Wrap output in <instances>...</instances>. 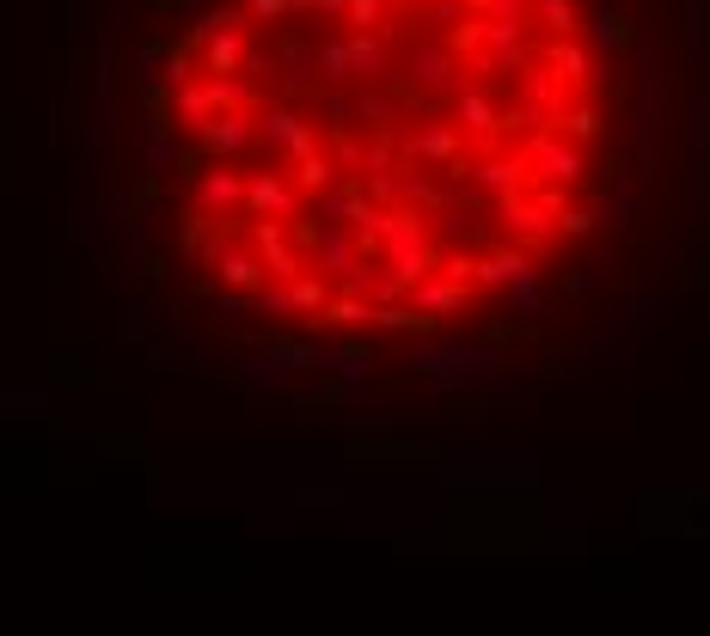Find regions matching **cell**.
Masks as SVG:
<instances>
[{
	"instance_id": "836d02e7",
	"label": "cell",
	"mask_w": 710,
	"mask_h": 636,
	"mask_svg": "<svg viewBox=\"0 0 710 636\" xmlns=\"http://www.w3.org/2000/svg\"><path fill=\"white\" fill-rule=\"evenodd\" d=\"M185 80H190V56H185V49H171V56H166V86L178 93Z\"/></svg>"
},
{
	"instance_id": "ba28073f",
	"label": "cell",
	"mask_w": 710,
	"mask_h": 636,
	"mask_svg": "<svg viewBox=\"0 0 710 636\" xmlns=\"http://www.w3.org/2000/svg\"><path fill=\"white\" fill-rule=\"evenodd\" d=\"M453 117H460L465 135H478V141H490L496 129H502V117H496V98L478 93V86H465V93L453 98Z\"/></svg>"
},
{
	"instance_id": "d6a6232c",
	"label": "cell",
	"mask_w": 710,
	"mask_h": 636,
	"mask_svg": "<svg viewBox=\"0 0 710 636\" xmlns=\"http://www.w3.org/2000/svg\"><path fill=\"white\" fill-rule=\"evenodd\" d=\"M588 227H594V215H588V208H564V215H557V233H588Z\"/></svg>"
},
{
	"instance_id": "8fae6325",
	"label": "cell",
	"mask_w": 710,
	"mask_h": 636,
	"mask_svg": "<svg viewBox=\"0 0 710 636\" xmlns=\"http://www.w3.org/2000/svg\"><path fill=\"white\" fill-rule=\"evenodd\" d=\"M171 110H178V123L190 129V135H197L202 123H209V117H215V93H209V80H185V86H178V93H171Z\"/></svg>"
},
{
	"instance_id": "5bb4252c",
	"label": "cell",
	"mask_w": 710,
	"mask_h": 636,
	"mask_svg": "<svg viewBox=\"0 0 710 636\" xmlns=\"http://www.w3.org/2000/svg\"><path fill=\"white\" fill-rule=\"evenodd\" d=\"M526 245H514V251H490V257H478V288H514V281L526 276Z\"/></svg>"
},
{
	"instance_id": "cb8c5ba5",
	"label": "cell",
	"mask_w": 710,
	"mask_h": 636,
	"mask_svg": "<svg viewBox=\"0 0 710 636\" xmlns=\"http://www.w3.org/2000/svg\"><path fill=\"white\" fill-rule=\"evenodd\" d=\"M350 62H355V74H380V62H387V37H380V32H355L350 37Z\"/></svg>"
},
{
	"instance_id": "5b68a950",
	"label": "cell",
	"mask_w": 710,
	"mask_h": 636,
	"mask_svg": "<svg viewBox=\"0 0 710 636\" xmlns=\"http://www.w3.org/2000/svg\"><path fill=\"white\" fill-rule=\"evenodd\" d=\"M239 202H246V178H233L227 166H215V171H202V178H197V208H202L209 220L233 215Z\"/></svg>"
},
{
	"instance_id": "7a4b0ae2",
	"label": "cell",
	"mask_w": 710,
	"mask_h": 636,
	"mask_svg": "<svg viewBox=\"0 0 710 636\" xmlns=\"http://www.w3.org/2000/svg\"><path fill=\"white\" fill-rule=\"evenodd\" d=\"M545 62L570 80V86H582V93H601V86H606V62L582 44V37H557V44L545 49Z\"/></svg>"
},
{
	"instance_id": "7402d4cb",
	"label": "cell",
	"mask_w": 710,
	"mask_h": 636,
	"mask_svg": "<svg viewBox=\"0 0 710 636\" xmlns=\"http://www.w3.org/2000/svg\"><path fill=\"white\" fill-rule=\"evenodd\" d=\"M368 202V190H355V184H331L324 190V220L331 227H355V208Z\"/></svg>"
},
{
	"instance_id": "6da1fadb",
	"label": "cell",
	"mask_w": 710,
	"mask_h": 636,
	"mask_svg": "<svg viewBox=\"0 0 710 636\" xmlns=\"http://www.w3.org/2000/svg\"><path fill=\"white\" fill-rule=\"evenodd\" d=\"M521 159H526L533 171H540L545 184H564V190H576V184L588 178V154H582V141H557V135H545V129H526Z\"/></svg>"
},
{
	"instance_id": "3957f363",
	"label": "cell",
	"mask_w": 710,
	"mask_h": 636,
	"mask_svg": "<svg viewBox=\"0 0 710 636\" xmlns=\"http://www.w3.org/2000/svg\"><path fill=\"white\" fill-rule=\"evenodd\" d=\"M251 135H258V123H251V110H215V117H209V123L197 129L202 154H215V159L239 154V147H246Z\"/></svg>"
},
{
	"instance_id": "ffe728a7",
	"label": "cell",
	"mask_w": 710,
	"mask_h": 636,
	"mask_svg": "<svg viewBox=\"0 0 710 636\" xmlns=\"http://www.w3.org/2000/svg\"><path fill=\"white\" fill-rule=\"evenodd\" d=\"M552 123L564 129L570 141H582V147H588V141L601 135V105H588V98H582V105H564V110L552 117Z\"/></svg>"
},
{
	"instance_id": "f546056e",
	"label": "cell",
	"mask_w": 710,
	"mask_h": 636,
	"mask_svg": "<svg viewBox=\"0 0 710 636\" xmlns=\"http://www.w3.org/2000/svg\"><path fill=\"white\" fill-rule=\"evenodd\" d=\"M355 117H368L374 129L399 123V110H392V98H380V93H368V98H362V105H355Z\"/></svg>"
},
{
	"instance_id": "f1b7e54d",
	"label": "cell",
	"mask_w": 710,
	"mask_h": 636,
	"mask_svg": "<svg viewBox=\"0 0 710 636\" xmlns=\"http://www.w3.org/2000/svg\"><path fill=\"white\" fill-rule=\"evenodd\" d=\"M509 295H514V307H521L526 319H540V300H545V295H540V269H526V276L514 281Z\"/></svg>"
},
{
	"instance_id": "83f0119b",
	"label": "cell",
	"mask_w": 710,
	"mask_h": 636,
	"mask_svg": "<svg viewBox=\"0 0 710 636\" xmlns=\"http://www.w3.org/2000/svg\"><path fill=\"white\" fill-rule=\"evenodd\" d=\"M441 276L448 281H465V288H472V281H478V257H472V251H448V257H441Z\"/></svg>"
},
{
	"instance_id": "44dd1931",
	"label": "cell",
	"mask_w": 710,
	"mask_h": 636,
	"mask_svg": "<svg viewBox=\"0 0 710 636\" xmlns=\"http://www.w3.org/2000/svg\"><path fill=\"white\" fill-rule=\"evenodd\" d=\"M533 19H540L552 37H582V19H576V0H533Z\"/></svg>"
},
{
	"instance_id": "4dcf8cb0",
	"label": "cell",
	"mask_w": 710,
	"mask_h": 636,
	"mask_svg": "<svg viewBox=\"0 0 710 636\" xmlns=\"http://www.w3.org/2000/svg\"><path fill=\"white\" fill-rule=\"evenodd\" d=\"M380 13H387V0H350V13H343V19H350L355 32H374Z\"/></svg>"
},
{
	"instance_id": "d590c367",
	"label": "cell",
	"mask_w": 710,
	"mask_h": 636,
	"mask_svg": "<svg viewBox=\"0 0 710 636\" xmlns=\"http://www.w3.org/2000/svg\"><path fill=\"white\" fill-rule=\"evenodd\" d=\"M368 171H392V141H387V135L368 147Z\"/></svg>"
},
{
	"instance_id": "f35d334b",
	"label": "cell",
	"mask_w": 710,
	"mask_h": 636,
	"mask_svg": "<svg viewBox=\"0 0 710 636\" xmlns=\"http://www.w3.org/2000/svg\"><path fill=\"white\" fill-rule=\"evenodd\" d=\"M350 110H355V105H343V98H324V123H331V129L350 123Z\"/></svg>"
},
{
	"instance_id": "ac0fdd59",
	"label": "cell",
	"mask_w": 710,
	"mask_h": 636,
	"mask_svg": "<svg viewBox=\"0 0 710 636\" xmlns=\"http://www.w3.org/2000/svg\"><path fill=\"white\" fill-rule=\"evenodd\" d=\"M399 196L417 202V208H441V202H448V184H429V178H423V166L411 159V166H399Z\"/></svg>"
},
{
	"instance_id": "603a6c76",
	"label": "cell",
	"mask_w": 710,
	"mask_h": 636,
	"mask_svg": "<svg viewBox=\"0 0 710 636\" xmlns=\"http://www.w3.org/2000/svg\"><path fill=\"white\" fill-rule=\"evenodd\" d=\"M312 68H319L324 80H350V74H355L350 44H343V37H324V44H312Z\"/></svg>"
},
{
	"instance_id": "4fadbf2b",
	"label": "cell",
	"mask_w": 710,
	"mask_h": 636,
	"mask_svg": "<svg viewBox=\"0 0 710 636\" xmlns=\"http://www.w3.org/2000/svg\"><path fill=\"white\" fill-rule=\"evenodd\" d=\"M294 202L300 196L282 184L276 171H258V178L246 184V208H258V215H294Z\"/></svg>"
},
{
	"instance_id": "9a60e30c",
	"label": "cell",
	"mask_w": 710,
	"mask_h": 636,
	"mask_svg": "<svg viewBox=\"0 0 710 636\" xmlns=\"http://www.w3.org/2000/svg\"><path fill=\"white\" fill-rule=\"evenodd\" d=\"M472 178H478V190H490V196H509V190H526L533 171H526V159H478Z\"/></svg>"
},
{
	"instance_id": "e575fe53",
	"label": "cell",
	"mask_w": 710,
	"mask_h": 636,
	"mask_svg": "<svg viewBox=\"0 0 710 636\" xmlns=\"http://www.w3.org/2000/svg\"><path fill=\"white\" fill-rule=\"evenodd\" d=\"M338 166H350V171H355V166H368V147H362V141L350 135V141L338 147Z\"/></svg>"
},
{
	"instance_id": "ab89813d",
	"label": "cell",
	"mask_w": 710,
	"mask_h": 636,
	"mask_svg": "<svg viewBox=\"0 0 710 636\" xmlns=\"http://www.w3.org/2000/svg\"><path fill=\"white\" fill-rule=\"evenodd\" d=\"M294 7H307V0H294Z\"/></svg>"
},
{
	"instance_id": "74e56055",
	"label": "cell",
	"mask_w": 710,
	"mask_h": 636,
	"mask_svg": "<svg viewBox=\"0 0 710 636\" xmlns=\"http://www.w3.org/2000/svg\"><path fill=\"white\" fill-rule=\"evenodd\" d=\"M227 25H233V13H202L197 37H215V32H227Z\"/></svg>"
},
{
	"instance_id": "7c38bea8",
	"label": "cell",
	"mask_w": 710,
	"mask_h": 636,
	"mask_svg": "<svg viewBox=\"0 0 710 636\" xmlns=\"http://www.w3.org/2000/svg\"><path fill=\"white\" fill-rule=\"evenodd\" d=\"M263 135L276 141V147H288L294 159H300V154H312V147H319V135H312V129L300 123V117H294V110H282V105L270 110V117H263Z\"/></svg>"
},
{
	"instance_id": "8992f818",
	"label": "cell",
	"mask_w": 710,
	"mask_h": 636,
	"mask_svg": "<svg viewBox=\"0 0 710 636\" xmlns=\"http://www.w3.org/2000/svg\"><path fill=\"white\" fill-rule=\"evenodd\" d=\"M411 300H417V312H435V319H448V312H460L465 300H472V288H465V281H448L441 269H429L423 281H411Z\"/></svg>"
},
{
	"instance_id": "d6986e66",
	"label": "cell",
	"mask_w": 710,
	"mask_h": 636,
	"mask_svg": "<svg viewBox=\"0 0 710 636\" xmlns=\"http://www.w3.org/2000/svg\"><path fill=\"white\" fill-rule=\"evenodd\" d=\"M246 56H251V49H246V37L233 32V25L209 37V74H233V68H246Z\"/></svg>"
},
{
	"instance_id": "484cf974",
	"label": "cell",
	"mask_w": 710,
	"mask_h": 636,
	"mask_svg": "<svg viewBox=\"0 0 710 636\" xmlns=\"http://www.w3.org/2000/svg\"><path fill=\"white\" fill-rule=\"evenodd\" d=\"M582 37H594L601 49H618V44H625V19H618L613 7H601V13H594V19L582 25Z\"/></svg>"
},
{
	"instance_id": "277c9868",
	"label": "cell",
	"mask_w": 710,
	"mask_h": 636,
	"mask_svg": "<svg viewBox=\"0 0 710 636\" xmlns=\"http://www.w3.org/2000/svg\"><path fill=\"white\" fill-rule=\"evenodd\" d=\"M251 239H258V257H263V276H276V281H294V276H307V264L288 251V239H282V215H263L258 227H251Z\"/></svg>"
},
{
	"instance_id": "4316f807",
	"label": "cell",
	"mask_w": 710,
	"mask_h": 636,
	"mask_svg": "<svg viewBox=\"0 0 710 636\" xmlns=\"http://www.w3.org/2000/svg\"><path fill=\"white\" fill-rule=\"evenodd\" d=\"M294 178H300V190H331V184H338V171H331V159H324L319 147L300 154V171H294Z\"/></svg>"
},
{
	"instance_id": "30bf717a",
	"label": "cell",
	"mask_w": 710,
	"mask_h": 636,
	"mask_svg": "<svg viewBox=\"0 0 710 636\" xmlns=\"http://www.w3.org/2000/svg\"><path fill=\"white\" fill-rule=\"evenodd\" d=\"M404 159H435V166H453V159H460V129H441V123L417 129V135L404 141Z\"/></svg>"
},
{
	"instance_id": "52a82bcc",
	"label": "cell",
	"mask_w": 710,
	"mask_h": 636,
	"mask_svg": "<svg viewBox=\"0 0 710 636\" xmlns=\"http://www.w3.org/2000/svg\"><path fill=\"white\" fill-rule=\"evenodd\" d=\"M417 368L429 380H472V373L490 368V356L484 349H417Z\"/></svg>"
},
{
	"instance_id": "2e32d148",
	"label": "cell",
	"mask_w": 710,
	"mask_h": 636,
	"mask_svg": "<svg viewBox=\"0 0 710 636\" xmlns=\"http://www.w3.org/2000/svg\"><path fill=\"white\" fill-rule=\"evenodd\" d=\"M355 264H362V251H355V233H350V227H331V233H319V269H324V276L338 281L343 269H355Z\"/></svg>"
},
{
	"instance_id": "9c48e42d",
	"label": "cell",
	"mask_w": 710,
	"mask_h": 636,
	"mask_svg": "<svg viewBox=\"0 0 710 636\" xmlns=\"http://www.w3.org/2000/svg\"><path fill=\"white\" fill-rule=\"evenodd\" d=\"M435 264H441V257H435V245H429V239H417V245H387V276L399 281V288L423 281Z\"/></svg>"
},
{
	"instance_id": "e0dca14e",
	"label": "cell",
	"mask_w": 710,
	"mask_h": 636,
	"mask_svg": "<svg viewBox=\"0 0 710 636\" xmlns=\"http://www.w3.org/2000/svg\"><path fill=\"white\" fill-rule=\"evenodd\" d=\"M215 276L227 281V288H258V276H263V257H251V251H221L215 257Z\"/></svg>"
},
{
	"instance_id": "1f68e13d",
	"label": "cell",
	"mask_w": 710,
	"mask_h": 636,
	"mask_svg": "<svg viewBox=\"0 0 710 636\" xmlns=\"http://www.w3.org/2000/svg\"><path fill=\"white\" fill-rule=\"evenodd\" d=\"M368 202H380V208H392V196H399V178H392V171H368Z\"/></svg>"
},
{
	"instance_id": "8d00e7d4",
	"label": "cell",
	"mask_w": 710,
	"mask_h": 636,
	"mask_svg": "<svg viewBox=\"0 0 710 636\" xmlns=\"http://www.w3.org/2000/svg\"><path fill=\"white\" fill-rule=\"evenodd\" d=\"M288 7H294V0H251V13H258L263 25H270V19H282V13H288Z\"/></svg>"
},
{
	"instance_id": "d4e9b609",
	"label": "cell",
	"mask_w": 710,
	"mask_h": 636,
	"mask_svg": "<svg viewBox=\"0 0 710 636\" xmlns=\"http://www.w3.org/2000/svg\"><path fill=\"white\" fill-rule=\"evenodd\" d=\"M209 93H215L221 110H251V98H258L246 80H233V74H209Z\"/></svg>"
}]
</instances>
